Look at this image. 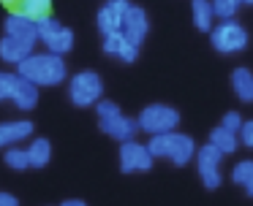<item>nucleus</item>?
<instances>
[{
    "instance_id": "obj_11",
    "label": "nucleus",
    "mask_w": 253,
    "mask_h": 206,
    "mask_svg": "<svg viewBox=\"0 0 253 206\" xmlns=\"http://www.w3.org/2000/svg\"><path fill=\"white\" fill-rule=\"evenodd\" d=\"M147 30H150V19H147V14H144V8L131 5L128 14H126V22H123V33H126V38L131 43H136V46H142V41L147 38Z\"/></svg>"
},
{
    "instance_id": "obj_18",
    "label": "nucleus",
    "mask_w": 253,
    "mask_h": 206,
    "mask_svg": "<svg viewBox=\"0 0 253 206\" xmlns=\"http://www.w3.org/2000/svg\"><path fill=\"white\" fill-rule=\"evenodd\" d=\"M210 144H215L223 155H231V152H237V146H240V133L226 130L223 125H218V128L210 133Z\"/></svg>"
},
{
    "instance_id": "obj_4",
    "label": "nucleus",
    "mask_w": 253,
    "mask_h": 206,
    "mask_svg": "<svg viewBox=\"0 0 253 206\" xmlns=\"http://www.w3.org/2000/svg\"><path fill=\"white\" fill-rule=\"evenodd\" d=\"M104 95V81L95 70H79L71 76V84H68V98H71L74 106L87 108L95 106Z\"/></svg>"
},
{
    "instance_id": "obj_23",
    "label": "nucleus",
    "mask_w": 253,
    "mask_h": 206,
    "mask_svg": "<svg viewBox=\"0 0 253 206\" xmlns=\"http://www.w3.org/2000/svg\"><path fill=\"white\" fill-rule=\"evenodd\" d=\"M231 182H237L240 187L253 184V160H240L231 168Z\"/></svg>"
},
{
    "instance_id": "obj_21",
    "label": "nucleus",
    "mask_w": 253,
    "mask_h": 206,
    "mask_svg": "<svg viewBox=\"0 0 253 206\" xmlns=\"http://www.w3.org/2000/svg\"><path fill=\"white\" fill-rule=\"evenodd\" d=\"M28 155H30V166L33 168H44L52 160V144L46 138H33L28 146Z\"/></svg>"
},
{
    "instance_id": "obj_26",
    "label": "nucleus",
    "mask_w": 253,
    "mask_h": 206,
    "mask_svg": "<svg viewBox=\"0 0 253 206\" xmlns=\"http://www.w3.org/2000/svg\"><path fill=\"white\" fill-rule=\"evenodd\" d=\"M220 125H223L226 130H234V133H240V128L245 125V119H242L237 111H226V114H223V122H220Z\"/></svg>"
},
{
    "instance_id": "obj_9",
    "label": "nucleus",
    "mask_w": 253,
    "mask_h": 206,
    "mask_svg": "<svg viewBox=\"0 0 253 206\" xmlns=\"http://www.w3.org/2000/svg\"><path fill=\"white\" fill-rule=\"evenodd\" d=\"M220 160H223V152L215 144H204L202 149H196V163H199V176H202L204 187L215 190L220 184Z\"/></svg>"
},
{
    "instance_id": "obj_10",
    "label": "nucleus",
    "mask_w": 253,
    "mask_h": 206,
    "mask_svg": "<svg viewBox=\"0 0 253 206\" xmlns=\"http://www.w3.org/2000/svg\"><path fill=\"white\" fill-rule=\"evenodd\" d=\"M128 8H131V3H128V0H106V3L98 8V16H95L101 35L120 33L123 30V22H126Z\"/></svg>"
},
{
    "instance_id": "obj_20",
    "label": "nucleus",
    "mask_w": 253,
    "mask_h": 206,
    "mask_svg": "<svg viewBox=\"0 0 253 206\" xmlns=\"http://www.w3.org/2000/svg\"><path fill=\"white\" fill-rule=\"evenodd\" d=\"M17 11L25 16H30L33 22H41L52 14V0H19Z\"/></svg>"
},
{
    "instance_id": "obj_31",
    "label": "nucleus",
    "mask_w": 253,
    "mask_h": 206,
    "mask_svg": "<svg viewBox=\"0 0 253 206\" xmlns=\"http://www.w3.org/2000/svg\"><path fill=\"white\" fill-rule=\"evenodd\" d=\"M245 193H248V195H251V198H253V184H248V187H245Z\"/></svg>"
},
{
    "instance_id": "obj_17",
    "label": "nucleus",
    "mask_w": 253,
    "mask_h": 206,
    "mask_svg": "<svg viewBox=\"0 0 253 206\" xmlns=\"http://www.w3.org/2000/svg\"><path fill=\"white\" fill-rule=\"evenodd\" d=\"M191 11H193V25H196V30H212L215 27V19H218V14H215V5L212 0H193L191 3Z\"/></svg>"
},
{
    "instance_id": "obj_15",
    "label": "nucleus",
    "mask_w": 253,
    "mask_h": 206,
    "mask_svg": "<svg viewBox=\"0 0 253 206\" xmlns=\"http://www.w3.org/2000/svg\"><path fill=\"white\" fill-rule=\"evenodd\" d=\"M33 136V122L30 119H14V122H0V149L19 144V141Z\"/></svg>"
},
{
    "instance_id": "obj_19",
    "label": "nucleus",
    "mask_w": 253,
    "mask_h": 206,
    "mask_svg": "<svg viewBox=\"0 0 253 206\" xmlns=\"http://www.w3.org/2000/svg\"><path fill=\"white\" fill-rule=\"evenodd\" d=\"M231 87H234L240 101H245V103L253 101V73L248 68H237L231 73Z\"/></svg>"
},
{
    "instance_id": "obj_13",
    "label": "nucleus",
    "mask_w": 253,
    "mask_h": 206,
    "mask_svg": "<svg viewBox=\"0 0 253 206\" xmlns=\"http://www.w3.org/2000/svg\"><path fill=\"white\" fill-rule=\"evenodd\" d=\"M104 52L109 54V57H117L120 63H133L139 54V46L136 43H131L126 38V33H109V35H104Z\"/></svg>"
},
{
    "instance_id": "obj_2",
    "label": "nucleus",
    "mask_w": 253,
    "mask_h": 206,
    "mask_svg": "<svg viewBox=\"0 0 253 206\" xmlns=\"http://www.w3.org/2000/svg\"><path fill=\"white\" fill-rule=\"evenodd\" d=\"M147 146H150L155 160L164 157V160H171L174 166H185L188 160L196 157V144H193V138L185 133H177V130L153 136V138L147 141Z\"/></svg>"
},
{
    "instance_id": "obj_28",
    "label": "nucleus",
    "mask_w": 253,
    "mask_h": 206,
    "mask_svg": "<svg viewBox=\"0 0 253 206\" xmlns=\"http://www.w3.org/2000/svg\"><path fill=\"white\" fill-rule=\"evenodd\" d=\"M0 206H19V201L11 193H0Z\"/></svg>"
},
{
    "instance_id": "obj_5",
    "label": "nucleus",
    "mask_w": 253,
    "mask_h": 206,
    "mask_svg": "<svg viewBox=\"0 0 253 206\" xmlns=\"http://www.w3.org/2000/svg\"><path fill=\"white\" fill-rule=\"evenodd\" d=\"M139 130H144L147 136H161V133H171L180 125V111L164 103H153V106L142 108V114L136 117Z\"/></svg>"
},
{
    "instance_id": "obj_29",
    "label": "nucleus",
    "mask_w": 253,
    "mask_h": 206,
    "mask_svg": "<svg viewBox=\"0 0 253 206\" xmlns=\"http://www.w3.org/2000/svg\"><path fill=\"white\" fill-rule=\"evenodd\" d=\"M60 206H87L84 201H79V198H68V201H63Z\"/></svg>"
},
{
    "instance_id": "obj_7",
    "label": "nucleus",
    "mask_w": 253,
    "mask_h": 206,
    "mask_svg": "<svg viewBox=\"0 0 253 206\" xmlns=\"http://www.w3.org/2000/svg\"><path fill=\"white\" fill-rule=\"evenodd\" d=\"M39 41L44 43L49 52L55 54H66L74 49V33L68 27H63L57 19L46 16V19L39 22Z\"/></svg>"
},
{
    "instance_id": "obj_22",
    "label": "nucleus",
    "mask_w": 253,
    "mask_h": 206,
    "mask_svg": "<svg viewBox=\"0 0 253 206\" xmlns=\"http://www.w3.org/2000/svg\"><path fill=\"white\" fill-rule=\"evenodd\" d=\"M6 166H8V168H14V171H25V168H33V166H30V155H28V149H19L17 144L6 149Z\"/></svg>"
},
{
    "instance_id": "obj_1",
    "label": "nucleus",
    "mask_w": 253,
    "mask_h": 206,
    "mask_svg": "<svg viewBox=\"0 0 253 206\" xmlns=\"http://www.w3.org/2000/svg\"><path fill=\"white\" fill-rule=\"evenodd\" d=\"M17 73L22 79L33 81L36 87H55L66 79V63H63V54L55 52H44V54H30L28 60L17 65Z\"/></svg>"
},
{
    "instance_id": "obj_6",
    "label": "nucleus",
    "mask_w": 253,
    "mask_h": 206,
    "mask_svg": "<svg viewBox=\"0 0 253 206\" xmlns=\"http://www.w3.org/2000/svg\"><path fill=\"white\" fill-rule=\"evenodd\" d=\"M210 41L220 54H237L248 46V33L237 19H220L210 30Z\"/></svg>"
},
{
    "instance_id": "obj_12",
    "label": "nucleus",
    "mask_w": 253,
    "mask_h": 206,
    "mask_svg": "<svg viewBox=\"0 0 253 206\" xmlns=\"http://www.w3.org/2000/svg\"><path fill=\"white\" fill-rule=\"evenodd\" d=\"M6 35H14V38H22L28 43H36L39 41V22H33L30 16L19 14V11H11L6 16Z\"/></svg>"
},
{
    "instance_id": "obj_16",
    "label": "nucleus",
    "mask_w": 253,
    "mask_h": 206,
    "mask_svg": "<svg viewBox=\"0 0 253 206\" xmlns=\"http://www.w3.org/2000/svg\"><path fill=\"white\" fill-rule=\"evenodd\" d=\"M11 101L19 111H30V108H36V103H39V87L17 73V84H14Z\"/></svg>"
},
{
    "instance_id": "obj_27",
    "label": "nucleus",
    "mask_w": 253,
    "mask_h": 206,
    "mask_svg": "<svg viewBox=\"0 0 253 206\" xmlns=\"http://www.w3.org/2000/svg\"><path fill=\"white\" fill-rule=\"evenodd\" d=\"M240 144H245V146H251V149H253V119L240 128Z\"/></svg>"
},
{
    "instance_id": "obj_3",
    "label": "nucleus",
    "mask_w": 253,
    "mask_h": 206,
    "mask_svg": "<svg viewBox=\"0 0 253 206\" xmlns=\"http://www.w3.org/2000/svg\"><path fill=\"white\" fill-rule=\"evenodd\" d=\"M95 114H98V128L104 130L109 138H117L120 144L123 141H133V136H136V130H139V122L131 117H126L117 103L98 101L95 103Z\"/></svg>"
},
{
    "instance_id": "obj_8",
    "label": "nucleus",
    "mask_w": 253,
    "mask_h": 206,
    "mask_svg": "<svg viewBox=\"0 0 253 206\" xmlns=\"http://www.w3.org/2000/svg\"><path fill=\"white\" fill-rule=\"evenodd\" d=\"M153 152L147 144L139 141H123L120 146V171L123 173H139V171H150L153 168Z\"/></svg>"
},
{
    "instance_id": "obj_24",
    "label": "nucleus",
    "mask_w": 253,
    "mask_h": 206,
    "mask_svg": "<svg viewBox=\"0 0 253 206\" xmlns=\"http://www.w3.org/2000/svg\"><path fill=\"white\" fill-rule=\"evenodd\" d=\"M212 5H215L218 19H234V14L242 5V0H212Z\"/></svg>"
},
{
    "instance_id": "obj_30",
    "label": "nucleus",
    "mask_w": 253,
    "mask_h": 206,
    "mask_svg": "<svg viewBox=\"0 0 253 206\" xmlns=\"http://www.w3.org/2000/svg\"><path fill=\"white\" fill-rule=\"evenodd\" d=\"M0 3H3V5H17L19 0H0Z\"/></svg>"
},
{
    "instance_id": "obj_14",
    "label": "nucleus",
    "mask_w": 253,
    "mask_h": 206,
    "mask_svg": "<svg viewBox=\"0 0 253 206\" xmlns=\"http://www.w3.org/2000/svg\"><path fill=\"white\" fill-rule=\"evenodd\" d=\"M36 43H28L22 38H14V35H3L0 38V60L3 63H11V65H19L22 60H28L33 54Z\"/></svg>"
},
{
    "instance_id": "obj_25",
    "label": "nucleus",
    "mask_w": 253,
    "mask_h": 206,
    "mask_svg": "<svg viewBox=\"0 0 253 206\" xmlns=\"http://www.w3.org/2000/svg\"><path fill=\"white\" fill-rule=\"evenodd\" d=\"M14 84H17V73H6V70H0V101H11Z\"/></svg>"
},
{
    "instance_id": "obj_32",
    "label": "nucleus",
    "mask_w": 253,
    "mask_h": 206,
    "mask_svg": "<svg viewBox=\"0 0 253 206\" xmlns=\"http://www.w3.org/2000/svg\"><path fill=\"white\" fill-rule=\"evenodd\" d=\"M242 3H245V5H253V0H242Z\"/></svg>"
}]
</instances>
